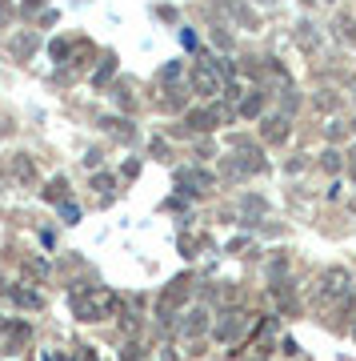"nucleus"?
<instances>
[{
    "label": "nucleus",
    "instance_id": "obj_32",
    "mask_svg": "<svg viewBox=\"0 0 356 361\" xmlns=\"http://www.w3.org/2000/svg\"><path fill=\"white\" fill-rule=\"evenodd\" d=\"M116 104H120V109H132L136 101H132V92L128 89H116Z\"/></svg>",
    "mask_w": 356,
    "mask_h": 361
},
{
    "label": "nucleus",
    "instance_id": "obj_29",
    "mask_svg": "<svg viewBox=\"0 0 356 361\" xmlns=\"http://www.w3.org/2000/svg\"><path fill=\"white\" fill-rule=\"evenodd\" d=\"M336 97H332V92H317V109H336Z\"/></svg>",
    "mask_w": 356,
    "mask_h": 361
},
{
    "label": "nucleus",
    "instance_id": "obj_31",
    "mask_svg": "<svg viewBox=\"0 0 356 361\" xmlns=\"http://www.w3.org/2000/svg\"><path fill=\"white\" fill-rule=\"evenodd\" d=\"M25 265H28V273H37V277H44V273H49V265H44V261H37V257H28Z\"/></svg>",
    "mask_w": 356,
    "mask_h": 361
},
{
    "label": "nucleus",
    "instance_id": "obj_17",
    "mask_svg": "<svg viewBox=\"0 0 356 361\" xmlns=\"http://www.w3.org/2000/svg\"><path fill=\"white\" fill-rule=\"evenodd\" d=\"M37 49H40L37 32H20V37H13V56H20V61H28Z\"/></svg>",
    "mask_w": 356,
    "mask_h": 361
},
{
    "label": "nucleus",
    "instance_id": "obj_8",
    "mask_svg": "<svg viewBox=\"0 0 356 361\" xmlns=\"http://www.w3.org/2000/svg\"><path fill=\"white\" fill-rule=\"evenodd\" d=\"M288 133H293V121H288V113L265 116V125H260V137H265L268 145H280V141H288Z\"/></svg>",
    "mask_w": 356,
    "mask_h": 361
},
{
    "label": "nucleus",
    "instance_id": "obj_23",
    "mask_svg": "<svg viewBox=\"0 0 356 361\" xmlns=\"http://www.w3.org/2000/svg\"><path fill=\"white\" fill-rule=\"evenodd\" d=\"M180 77H184V65H180V61H168V65L160 68V80H165L168 89H172V85H177Z\"/></svg>",
    "mask_w": 356,
    "mask_h": 361
},
{
    "label": "nucleus",
    "instance_id": "obj_34",
    "mask_svg": "<svg viewBox=\"0 0 356 361\" xmlns=\"http://www.w3.org/2000/svg\"><path fill=\"white\" fill-rule=\"evenodd\" d=\"M180 44H184V49H192V52H196V32H189V28H184V32H180Z\"/></svg>",
    "mask_w": 356,
    "mask_h": 361
},
{
    "label": "nucleus",
    "instance_id": "obj_21",
    "mask_svg": "<svg viewBox=\"0 0 356 361\" xmlns=\"http://www.w3.org/2000/svg\"><path fill=\"white\" fill-rule=\"evenodd\" d=\"M13 301L16 305H25V310H40V305H44V297L32 293V289H13Z\"/></svg>",
    "mask_w": 356,
    "mask_h": 361
},
{
    "label": "nucleus",
    "instance_id": "obj_14",
    "mask_svg": "<svg viewBox=\"0 0 356 361\" xmlns=\"http://www.w3.org/2000/svg\"><path fill=\"white\" fill-rule=\"evenodd\" d=\"M4 334H8V353H20V349L28 345V337H32V329H28L25 322H16V325H8V329H4Z\"/></svg>",
    "mask_w": 356,
    "mask_h": 361
},
{
    "label": "nucleus",
    "instance_id": "obj_13",
    "mask_svg": "<svg viewBox=\"0 0 356 361\" xmlns=\"http://www.w3.org/2000/svg\"><path fill=\"white\" fill-rule=\"evenodd\" d=\"M204 329H208V313H204V310H192V313H184V322H180V334L189 337V341H192V337H201Z\"/></svg>",
    "mask_w": 356,
    "mask_h": 361
},
{
    "label": "nucleus",
    "instance_id": "obj_33",
    "mask_svg": "<svg viewBox=\"0 0 356 361\" xmlns=\"http://www.w3.org/2000/svg\"><path fill=\"white\" fill-rule=\"evenodd\" d=\"M212 40H217L220 49H232V37L224 32V28H217V32H212Z\"/></svg>",
    "mask_w": 356,
    "mask_h": 361
},
{
    "label": "nucleus",
    "instance_id": "obj_6",
    "mask_svg": "<svg viewBox=\"0 0 356 361\" xmlns=\"http://www.w3.org/2000/svg\"><path fill=\"white\" fill-rule=\"evenodd\" d=\"M232 121V109L229 104H212V109H192L189 116H184V125H189L192 133H212L217 125H229Z\"/></svg>",
    "mask_w": 356,
    "mask_h": 361
},
{
    "label": "nucleus",
    "instance_id": "obj_35",
    "mask_svg": "<svg viewBox=\"0 0 356 361\" xmlns=\"http://www.w3.org/2000/svg\"><path fill=\"white\" fill-rule=\"evenodd\" d=\"M153 157H160V161H165V157H168V145L160 141V137H156V141H153Z\"/></svg>",
    "mask_w": 356,
    "mask_h": 361
},
{
    "label": "nucleus",
    "instance_id": "obj_25",
    "mask_svg": "<svg viewBox=\"0 0 356 361\" xmlns=\"http://www.w3.org/2000/svg\"><path fill=\"white\" fill-rule=\"evenodd\" d=\"M160 104H165V109H180V104H184V89H180V85H172V89H165V97H160Z\"/></svg>",
    "mask_w": 356,
    "mask_h": 361
},
{
    "label": "nucleus",
    "instance_id": "obj_3",
    "mask_svg": "<svg viewBox=\"0 0 356 361\" xmlns=\"http://www.w3.org/2000/svg\"><path fill=\"white\" fill-rule=\"evenodd\" d=\"M356 289L352 281V273L344 269V265H332V269L320 273V281H317V301L320 305H341L344 297Z\"/></svg>",
    "mask_w": 356,
    "mask_h": 361
},
{
    "label": "nucleus",
    "instance_id": "obj_26",
    "mask_svg": "<svg viewBox=\"0 0 356 361\" xmlns=\"http://www.w3.org/2000/svg\"><path fill=\"white\" fill-rule=\"evenodd\" d=\"M113 185H116V180L108 177V173H92V189H96L101 197H108V193H113Z\"/></svg>",
    "mask_w": 356,
    "mask_h": 361
},
{
    "label": "nucleus",
    "instance_id": "obj_38",
    "mask_svg": "<svg viewBox=\"0 0 356 361\" xmlns=\"http://www.w3.org/2000/svg\"><path fill=\"white\" fill-rule=\"evenodd\" d=\"M80 361H101V357H96V353H92V349H84V353H80Z\"/></svg>",
    "mask_w": 356,
    "mask_h": 361
},
{
    "label": "nucleus",
    "instance_id": "obj_2",
    "mask_svg": "<svg viewBox=\"0 0 356 361\" xmlns=\"http://www.w3.org/2000/svg\"><path fill=\"white\" fill-rule=\"evenodd\" d=\"M192 277L189 273H180V277H172V281L165 285V293H160V301H156V317H160V325H172L177 322V313L184 310V301L192 297Z\"/></svg>",
    "mask_w": 356,
    "mask_h": 361
},
{
    "label": "nucleus",
    "instance_id": "obj_15",
    "mask_svg": "<svg viewBox=\"0 0 356 361\" xmlns=\"http://www.w3.org/2000/svg\"><path fill=\"white\" fill-rule=\"evenodd\" d=\"M332 32H336V40H341V44H356V20L348 13H341L336 20H332Z\"/></svg>",
    "mask_w": 356,
    "mask_h": 361
},
{
    "label": "nucleus",
    "instance_id": "obj_19",
    "mask_svg": "<svg viewBox=\"0 0 356 361\" xmlns=\"http://www.w3.org/2000/svg\"><path fill=\"white\" fill-rule=\"evenodd\" d=\"M44 201H49V205H68V180H64V177L49 180V189H44Z\"/></svg>",
    "mask_w": 356,
    "mask_h": 361
},
{
    "label": "nucleus",
    "instance_id": "obj_39",
    "mask_svg": "<svg viewBox=\"0 0 356 361\" xmlns=\"http://www.w3.org/2000/svg\"><path fill=\"white\" fill-rule=\"evenodd\" d=\"M352 129H356V121H352Z\"/></svg>",
    "mask_w": 356,
    "mask_h": 361
},
{
    "label": "nucleus",
    "instance_id": "obj_7",
    "mask_svg": "<svg viewBox=\"0 0 356 361\" xmlns=\"http://www.w3.org/2000/svg\"><path fill=\"white\" fill-rule=\"evenodd\" d=\"M224 177H244V173H260L265 169V157L256 153V149H244L241 145V153L236 157H224Z\"/></svg>",
    "mask_w": 356,
    "mask_h": 361
},
{
    "label": "nucleus",
    "instance_id": "obj_36",
    "mask_svg": "<svg viewBox=\"0 0 356 361\" xmlns=\"http://www.w3.org/2000/svg\"><path fill=\"white\" fill-rule=\"evenodd\" d=\"M84 169H101V153H89V157H84Z\"/></svg>",
    "mask_w": 356,
    "mask_h": 361
},
{
    "label": "nucleus",
    "instance_id": "obj_11",
    "mask_svg": "<svg viewBox=\"0 0 356 361\" xmlns=\"http://www.w3.org/2000/svg\"><path fill=\"white\" fill-rule=\"evenodd\" d=\"M224 8H229V16L232 20H236V25H244V28H260V16L253 13V8H248V4H244V0H224Z\"/></svg>",
    "mask_w": 356,
    "mask_h": 361
},
{
    "label": "nucleus",
    "instance_id": "obj_27",
    "mask_svg": "<svg viewBox=\"0 0 356 361\" xmlns=\"http://www.w3.org/2000/svg\"><path fill=\"white\" fill-rule=\"evenodd\" d=\"M49 52H52V61H68V52H72V44H68V40H52V44H49Z\"/></svg>",
    "mask_w": 356,
    "mask_h": 361
},
{
    "label": "nucleus",
    "instance_id": "obj_12",
    "mask_svg": "<svg viewBox=\"0 0 356 361\" xmlns=\"http://www.w3.org/2000/svg\"><path fill=\"white\" fill-rule=\"evenodd\" d=\"M101 129L108 133V137H116V141H132L136 137V129H132V121H120V116H104Z\"/></svg>",
    "mask_w": 356,
    "mask_h": 361
},
{
    "label": "nucleus",
    "instance_id": "obj_41",
    "mask_svg": "<svg viewBox=\"0 0 356 361\" xmlns=\"http://www.w3.org/2000/svg\"><path fill=\"white\" fill-rule=\"evenodd\" d=\"M265 4H268V0H265Z\"/></svg>",
    "mask_w": 356,
    "mask_h": 361
},
{
    "label": "nucleus",
    "instance_id": "obj_30",
    "mask_svg": "<svg viewBox=\"0 0 356 361\" xmlns=\"http://www.w3.org/2000/svg\"><path fill=\"white\" fill-rule=\"evenodd\" d=\"M61 217L68 221V225H72V221H80V209L72 205V201H68V205H61Z\"/></svg>",
    "mask_w": 356,
    "mask_h": 361
},
{
    "label": "nucleus",
    "instance_id": "obj_9",
    "mask_svg": "<svg viewBox=\"0 0 356 361\" xmlns=\"http://www.w3.org/2000/svg\"><path fill=\"white\" fill-rule=\"evenodd\" d=\"M177 180L180 185H189V193H212V189H217V177L204 173V169H180Z\"/></svg>",
    "mask_w": 356,
    "mask_h": 361
},
{
    "label": "nucleus",
    "instance_id": "obj_4",
    "mask_svg": "<svg viewBox=\"0 0 356 361\" xmlns=\"http://www.w3.org/2000/svg\"><path fill=\"white\" fill-rule=\"evenodd\" d=\"M189 89L196 92V97H217V92H224V68H220V61L201 56L189 73Z\"/></svg>",
    "mask_w": 356,
    "mask_h": 361
},
{
    "label": "nucleus",
    "instance_id": "obj_22",
    "mask_svg": "<svg viewBox=\"0 0 356 361\" xmlns=\"http://www.w3.org/2000/svg\"><path fill=\"white\" fill-rule=\"evenodd\" d=\"M320 169H324V173H341L344 169L341 153H336V149H324V153H320Z\"/></svg>",
    "mask_w": 356,
    "mask_h": 361
},
{
    "label": "nucleus",
    "instance_id": "obj_1",
    "mask_svg": "<svg viewBox=\"0 0 356 361\" xmlns=\"http://www.w3.org/2000/svg\"><path fill=\"white\" fill-rule=\"evenodd\" d=\"M116 293L113 289H104V285H92V289H77L72 293V313H77V322H104V317H113L116 313Z\"/></svg>",
    "mask_w": 356,
    "mask_h": 361
},
{
    "label": "nucleus",
    "instance_id": "obj_5",
    "mask_svg": "<svg viewBox=\"0 0 356 361\" xmlns=\"http://www.w3.org/2000/svg\"><path fill=\"white\" fill-rule=\"evenodd\" d=\"M248 325H253V313L241 310V305H232V310H224V313L217 317L212 334H217V341H236V337H241Z\"/></svg>",
    "mask_w": 356,
    "mask_h": 361
},
{
    "label": "nucleus",
    "instance_id": "obj_24",
    "mask_svg": "<svg viewBox=\"0 0 356 361\" xmlns=\"http://www.w3.org/2000/svg\"><path fill=\"white\" fill-rule=\"evenodd\" d=\"M89 56H92V44H89V40H77L72 52H68V65H84Z\"/></svg>",
    "mask_w": 356,
    "mask_h": 361
},
{
    "label": "nucleus",
    "instance_id": "obj_18",
    "mask_svg": "<svg viewBox=\"0 0 356 361\" xmlns=\"http://www.w3.org/2000/svg\"><path fill=\"white\" fill-rule=\"evenodd\" d=\"M260 113H265V92L253 89V92L241 101V116H244V121H253V116H260Z\"/></svg>",
    "mask_w": 356,
    "mask_h": 361
},
{
    "label": "nucleus",
    "instance_id": "obj_10",
    "mask_svg": "<svg viewBox=\"0 0 356 361\" xmlns=\"http://www.w3.org/2000/svg\"><path fill=\"white\" fill-rule=\"evenodd\" d=\"M293 40L308 52V56H317V52H320V32H317L312 25H308V20H300V25L293 28Z\"/></svg>",
    "mask_w": 356,
    "mask_h": 361
},
{
    "label": "nucleus",
    "instance_id": "obj_28",
    "mask_svg": "<svg viewBox=\"0 0 356 361\" xmlns=\"http://www.w3.org/2000/svg\"><path fill=\"white\" fill-rule=\"evenodd\" d=\"M341 313H344V317H352V322H356V289H352V293H348V297H344V301H341Z\"/></svg>",
    "mask_w": 356,
    "mask_h": 361
},
{
    "label": "nucleus",
    "instance_id": "obj_40",
    "mask_svg": "<svg viewBox=\"0 0 356 361\" xmlns=\"http://www.w3.org/2000/svg\"><path fill=\"white\" fill-rule=\"evenodd\" d=\"M352 161H356V153H352Z\"/></svg>",
    "mask_w": 356,
    "mask_h": 361
},
{
    "label": "nucleus",
    "instance_id": "obj_16",
    "mask_svg": "<svg viewBox=\"0 0 356 361\" xmlns=\"http://www.w3.org/2000/svg\"><path fill=\"white\" fill-rule=\"evenodd\" d=\"M8 169H13V177L20 180V185H32V180H37V165H32L28 157H13V161H8Z\"/></svg>",
    "mask_w": 356,
    "mask_h": 361
},
{
    "label": "nucleus",
    "instance_id": "obj_37",
    "mask_svg": "<svg viewBox=\"0 0 356 361\" xmlns=\"http://www.w3.org/2000/svg\"><path fill=\"white\" fill-rule=\"evenodd\" d=\"M25 8L28 13H37V8H44V0H25Z\"/></svg>",
    "mask_w": 356,
    "mask_h": 361
},
{
    "label": "nucleus",
    "instance_id": "obj_20",
    "mask_svg": "<svg viewBox=\"0 0 356 361\" xmlns=\"http://www.w3.org/2000/svg\"><path fill=\"white\" fill-rule=\"evenodd\" d=\"M113 73H116V56H104L101 65H96V73H92V89H104L113 80Z\"/></svg>",
    "mask_w": 356,
    "mask_h": 361
}]
</instances>
